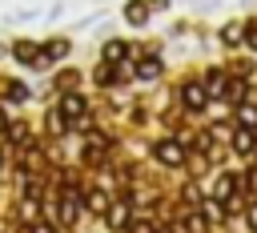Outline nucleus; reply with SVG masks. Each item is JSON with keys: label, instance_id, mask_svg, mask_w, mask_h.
<instances>
[{"label": "nucleus", "instance_id": "6e6552de", "mask_svg": "<svg viewBox=\"0 0 257 233\" xmlns=\"http://www.w3.org/2000/svg\"><path fill=\"white\" fill-rule=\"evenodd\" d=\"M249 225H253V229H257V205H253V209H249Z\"/></svg>", "mask_w": 257, "mask_h": 233}, {"label": "nucleus", "instance_id": "f257e3e1", "mask_svg": "<svg viewBox=\"0 0 257 233\" xmlns=\"http://www.w3.org/2000/svg\"><path fill=\"white\" fill-rule=\"evenodd\" d=\"M161 161H165V165H181V145H173V141L161 145Z\"/></svg>", "mask_w": 257, "mask_h": 233}, {"label": "nucleus", "instance_id": "423d86ee", "mask_svg": "<svg viewBox=\"0 0 257 233\" xmlns=\"http://www.w3.org/2000/svg\"><path fill=\"white\" fill-rule=\"evenodd\" d=\"M229 193H233V177H221L217 181V197H229Z\"/></svg>", "mask_w": 257, "mask_h": 233}, {"label": "nucleus", "instance_id": "0eeeda50", "mask_svg": "<svg viewBox=\"0 0 257 233\" xmlns=\"http://www.w3.org/2000/svg\"><path fill=\"white\" fill-rule=\"evenodd\" d=\"M128 20H145V4H133L128 8Z\"/></svg>", "mask_w": 257, "mask_h": 233}, {"label": "nucleus", "instance_id": "1a4fd4ad", "mask_svg": "<svg viewBox=\"0 0 257 233\" xmlns=\"http://www.w3.org/2000/svg\"><path fill=\"white\" fill-rule=\"evenodd\" d=\"M249 44H253V48H257V28H253V32H249Z\"/></svg>", "mask_w": 257, "mask_h": 233}, {"label": "nucleus", "instance_id": "7ed1b4c3", "mask_svg": "<svg viewBox=\"0 0 257 233\" xmlns=\"http://www.w3.org/2000/svg\"><path fill=\"white\" fill-rule=\"evenodd\" d=\"M237 149H241V153H249V149H253V133H249V129H241V133H237Z\"/></svg>", "mask_w": 257, "mask_h": 233}, {"label": "nucleus", "instance_id": "20e7f679", "mask_svg": "<svg viewBox=\"0 0 257 233\" xmlns=\"http://www.w3.org/2000/svg\"><path fill=\"white\" fill-rule=\"evenodd\" d=\"M80 108H84V100H80V96H68V100H64V112H68V117H76Z\"/></svg>", "mask_w": 257, "mask_h": 233}, {"label": "nucleus", "instance_id": "9d476101", "mask_svg": "<svg viewBox=\"0 0 257 233\" xmlns=\"http://www.w3.org/2000/svg\"><path fill=\"white\" fill-rule=\"evenodd\" d=\"M161 233H173V229H161Z\"/></svg>", "mask_w": 257, "mask_h": 233}, {"label": "nucleus", "instance_id": "f03ea898", "mask_svg": "<svg viewBox=\"0 0 257 233\" xmlns=\"http://www.w3.org/2000/svg\"><path fill=\"white\" fill-rule=\"evenodd\" d=\"M185 104H189V108H201V104H205V92H201L197 84H193V88H185Z\"/></svg>", "mask_w": 257, "mask_h": 233}, {"label": "nucleus", "instance_id": "39448f33", "mask_svg": "<svg viewBox=\"0 0 257 233\" xmlns=\"http://www.w3.org/2000/svg\"><path fill=\"white\" fill-rule=\"evenodd\" d=\"M137 72H141V76H157V72H161V64H157V60H145Z\"/></svg>", "mask_w": 257, "mask_h": 233}]
</instances>
